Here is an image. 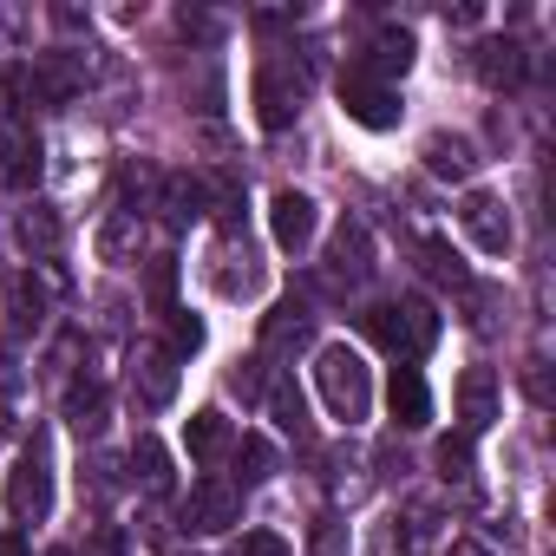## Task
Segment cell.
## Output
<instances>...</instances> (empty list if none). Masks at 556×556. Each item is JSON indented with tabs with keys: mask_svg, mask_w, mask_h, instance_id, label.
<instances>
[{
	"mask_svg": "<svg viewBox=\"0 0 556 556\" xmlns=\"http://www.w3.org/2000/svg\"><path fill=\"white\" fill-rule=\"evenodd\" d=\"M34 177H40V138H34L27 118H8V125H0V184L27 190Z\"/></svg>",
	"mask_w": 556,
	"mask_h": 556,
	"instance_id": "cell-12",
	"label": "cell"
},
{
	"mask_svg": "<svg viewBox=\"0 0 556 556\" xmlns=\"http://www.w3.org/2000/svg\"><path fill=\"white\" fill-rule=\"evenodd\" d=\"M302 92H308V86H302L289 66H275V60H268V66L255 73V118H262L268 131L295 125V112H302Z\"/></svg>",
	"mask_w": 556,
	"mask_h": 556,
	"instance_id": "cell-10",
	"label": "cell"
},
{
	"mask_svg": "<svg viewBox=\"0 0 556 556\" xmlns=\"http://www.w3.org/2000/svg\"><path fill=\"white\" fill-rule=\"evenodd\" d=\"M268 471H275V445H268L262 432H242V439H236V478H229V484L242 491V484H262Z\"/></svg>",
	"mask_w": 556,
	"mask_h": 556,
	"instance_id": "cell-27",
	"label": "cell"
},
{
	"mask_svg": "<svg viewBox=\"0 0 556 556\" xmlns=\"http://www.w3.org/2000/svg\"><path fill=\"white\" fill-rule=\"evenodd\" d=\"M315 556H348V536H341V523H321V530H315Z\"/></svg>",
	"mask_w": 556,
	"mask_h": 556,
	"instance_id": "cell-35",
	"label": "cell"
},
{
	"mask_svg": "<svg viewBox=\"0 0 556 556\" xmlns=\"http://www.w3.org/2000/svg\"><path fill=\"white\" fill-rule=\"evenodd\" d=\"M419 157H426V170H432V177H452V184H465V177L478 170V151H471V138H452V131H432Z\"/></svg>",
	"mask_w": 556,
	"mask_h": 556,
	"instance_id": "cell-21",
	"label": "cell"
},
{
	"mask_svg": "<svg viewBox=\"0 0 556 556\" xmlns=\"http://www.w3.org/2000/svg\"><path fill=\"white\" fill-rule=\"evenodd\" d=\"M47 556H79V549H66V543H60V549H47Z\"/></svg>",
	"mask_w": 556,
	"mask_h": 556,
	"instance_id": "cell-39",
	"label": "cell"
},
{
	"mask_svg": "<svg viewBox=\"0 0 556 556\" xmlns=\"http://www.w3.org/2000/svg\"><path fill=\"white\" fill-rule=\"evenodd\" d=\"M0 556H27V543L21 536H0Z\"/></svg>",
	"mask_w": 556,
	"mask_h": 556,
	"instance_id": "cell-38",
	"label": "cell"
},
{
	"mask_svg": "<svg viewBox=\"0 0 556 556\" xmlns=\"http://www.w3.org/2000/svg\"><path fill=\"white\" fill-rule=\"evenodd\" d=\"M445 556H491V549H484V543H471V536H458V543H452Z\"/></svg>",
	"mask_w": 556,
	"mask_h": 556,
	"instance_id": "cell-37",
	"label": "cell"
},
{
	"mask_svg": "<svg viewBox=\"0 0 556 556\" xmlns=\"http://www.w3.org/2000/svg\"><path fill=\"white\" fill-rule=\"evenodd\" d=\"M203 348V321L190 315V308H170V354L184 361V354H197Z\"/></svg>",
	"mask_w": 556,
	"mask_h": 556,
	"instance_id": "cell-30",
	"label": "cell"
},
{
	"mask_svg": "<svg viewBox=\"0 0 556 556\" xmlns=\"http://www.w3.org/2000/svg\"><path fill=\"white\" fill-rule=\"evenodd\" d=\"M432 458H439V478H445V484H465V478H471V439H465V432H445Z\"/></svg>",
	"mask_w": 556,
	"mask_h": 556,
	"instance_id": "cell-29",
	"label": "cell"
},
{
	"mask_svg": "<svg viewBox=\"0 0 556 556\" xmlns=\"http://www.w3.org/2000/svg\"><path fill=\"white\" fill-rule=\"evenodd\" d=\"M99 255L105 262H138L144 255V216H131V210L112 203V216L99 223Z\"/></svg>",
	"mask_w": 556,
	"mask_h": 556,
	"instance_id": "cell-22",
	"label": "cell"
},
{
	"mask_svg": "<svg viewBox=\"0 0 556 556\" xmlns=\"http://www.w3.org/2000/svg\"><path fill=\"white\" fill-rule=\"evenodd\" d=\"M387 406H393L400 432H419V426H432V393H426V374H419V367H393Z\"/></svg>",
	"mask_w": 556,
	"mask_h": 556,
	"instance_id": "cell-16",
	"label": "cell"
},
{
	"mask_svg": "<svg viewBox=\"0 0 556 556\" xmlns=\"http://www.w3.org/2000/svg\"><path fill=\"white\" fill-rule=\"evenodd\" d=\"M268 229H275V249L302 255V249L315 242V229H321L315 197H308V190H275V203H268Z\"/></svg>",
	"mask_w": 556,
	"mask_h": 556,
	"instance_id": "cell-9",
	"label": "cell"
},
{
	"mask_svg": "<svg viewBox=\"0 0 556 556\" xmlns=\"http://www.w3.org/2000/svg\"><path fill=\"white\" fill-rule=\"evenodd\" d=\"M86 556H125V536H118L112 523H99V530L86 536Z\"/></svg>",
	"mask_w": 556,
	"mask_h": 556,
	"instance_id": "cell-34",
	"label": "cell"
},
{
	"mask_svg": "<svg viewBox=\"0 0 556 556\" xmlns=\"http://www.w3.org/2000/svg\"><path fill=\"white\" fill-rule=\"evenodd\" d=\"M66 426H73L79 439H99V432H105V387H99V380H73V387H66Z\"/></svg>",
	"mask_w": 556,
	"mask_h": 556,
	"instance_id": "cell-24",
	"label": "cell"
},
{
	"mask_svg": "<svg viewBox=\"0 0 556 556\" xmlns=\"http://www.w3.org/2000/svg\"><path fill=\"white\" fill-rule=\"evenodd\" d=\"M413 34L406 27H387V34H374V47H367V60L354 66V73H367V79H380V86H393V79H406L413 73Z\"/></svg>",
	"mask_w": 556,
	"mask_h": 556,
	"instance_id": "cell-15",
	"label": "cell"
},
{
	"mask_svg": "<svg viewBox=\"0 0 556 556\" xmlns=\"http://www.w3.org/2000/svg\"><path fill=\"white\" fill-rule=\"evenodd\" d=\"M14 242H21L27 255H40V262H47V255L66 242V223H60V210H53V203H27V210L14 216Z\"/></svg>",
	"mask_w": 556,
	"mask_h": 556,
	"instance_id": "cell-19",
	"label": "cell"
},
{
	"mask_svg": "<svg viewBox=\"0 0 556 556\" xmlns=\"http://www.w3.org/2000/svg\"><path fill=\"white\" fill-rule=\"evenodd\" d=\"M8 308L21 328H47V308H53V275L34 262L27 275H14V289H8Z\"/></svg>",
	"mask_w": 556,
	"mask_h": 556,
	"instance_id": "cell-17",
	"label": "cell"
},
{
	"mask_svg": "<svg viewBox=\"0 0 556 556\" xmlns=\"http://www.w3.org/2000/svg\"><path fill=\"white\" fill-rule=\"evenodd\" d=\"M315 341V308L302 295H282L262 321V354H302Z\"/></svg>",
	"mask_w": 556,
	"mask_h": 556,
	"instance_id": "cell-11",
	"label": "cell"
},
{
	"mask_svg": "<svg viewBox=\"0 0 556 556\" xmlns=\"http://www.w3.org/2000/svg\"><path fill=\"white\" fill-rule=\"evenodd\" d=\"M157 210H164V223H190V216L210 210V184L190 177V170H164V184H157Z\"/></svg>",
	"mask_w": 556,
	"mask_h": 556,
	"instance_id": "cell-18",
	"label": "cell"
},
{
	"mask_svg": "<svg viewBox=\"0 0 556 556\" xmlns=\"http://www.w3.org/2000/svg\"><path fill=\"white\" fill-rule=\"evenodd\" d=\"M14 393H21V367H14V354H8V348H0V406H8Z\"/></svg>",
	"mask_w": 556,
	"mask_h": 556,
	"instance_id": "cell-36",
	"label": "cell"
},
{
	"mask_svg": "<svg viewBox=\"0 0 556 556\" xmlns=\"http://www.w3.org/2000/svg\"><path fill=\"white\" fill-rule=\"evenodd\" d=\"M419 255H426V268H432V282H452V289H471V268L458 262V249H452V242H439V236H432V242H426Z\"/></svg>",
	"mask_w": 556,
	"mask_h": 556,
	"instance_id": "cell-28",
	"label": "cell"
},
{
	"mask_svg": "<svg viewBox=\"0 0 556 556\" xmlns=\"http://www.w3.org/2000/svg\"><path fill=\"white\" fill-rule=\"evenodd\" d=\"M458 229L471 236L478 255H504V249H510V210H504V197H497V190H465Z\"/></svg>",
	"mask_w": 556,
	"mask_h": 556,
	"instance_id": "cell-7",
	"label": "cell"
},
{
	"mask_svg": "<svg viewBox=\"0 0 556 556\" xmlns=\"http://www.w3.org/2000/svg\"><path fill=\"white\" fill-rule=\"evenodd\" d=\"M315 387H321V400H328V413H334L341 426H361L367 406H374V374H367V361H361L354 348H341V341L315 354Z\"/></svg>",
	"mask_w": 556,
	"mask_h": 556,
	"instance_id": "cell-1",
	"label": "cell"
},
{
	"mask_svg": "<svg viewBox=\"0 0 556 556\" xmlns=\"http://www.w3.org/2000/svg\"><path fill=\"white\" fill-rule=\"evenodd\" d=\"M131 387L144 406H170L177 400V354L170 348H138L131 354Z\"/></svg>",
	"mask_w": 556,
	"mask_h": 556,
	"instance_id": "cell-14",
	"label": "cell"
},
{
	"mask_svg": "<svg viewBox=\"0 0 556 556\" xmlns=\"http://www.w3.org/2000/svg\"><path fill=\"white\" fill-rule=\"evenodd\" d=\"M184 445H190V458H197V465H216V458L236 445V432H229V419H223L216 406H203V413H190V419H184Z\"/></svg>",
	"mask_w": 556,
	"mask_h": 556,
	"instance_id": "cell-20",
	"label": "cell"
},
{
	"mask_svg": "<svg viewBox=\"0 0 556 556\" xmlns=\"http://www.w3.org/2000/svg\"><path fill=\"white\" fill-rule=\"evenodd\" d=\"M341 112L354 125H367V131H393L400 125V92L380 86V79H367V73H348L341 79Z\"/></svg>",
	"mask_w": 556,
	"mask_h": 556,
	"instance_id": "cell-8",
	"label": "cell"
},
{
	"mask_svg": "<svg viewBox=\"0 0 556 556\" xmlns=\"http://www.w3.org/2000/svg\"><path fill=\"white\" fill-rule=\"evenodd\" d=\"M328 289H361L367 275H374V229L361 216H341L334 242H328Z\"/></svg>",
	"mask_w": 556,
	"mask_h": 556,
	"instance_id": "cell-5",
	"label": "cell"
},
{
	"mask_svg": "<svg viewBox=\"0 0 556 556\" xmlns=\"http://www.w3.org/2000/svg\"><path fill=\"white\" fill-rule=\"evenodd\" d=\"M47 510H53V452H47V439L34 432L27 452H21L14 471H8V517H14V523H40Z\"/></svg>",
	"mask_w": 556,
	"mask_h": 556,
	"instance_id": "cell-3",
	"label": "cell"
},
{
	"mask_svg": "<svg viewBox=\"0 0 556 556\" xmlns=\"http://www.w3.org/2000/svg\"><path fill=\"white\" fill-rule=\"evenodd\" d=\"M229 387H236L242 400H262V393H268V380H262V361H236V374H229Z\"/></svg>",
	"mask_w": 556,
	"mask_h": 556,
	"instance_id": "cell-32",
	"label": "cell"
},
{
	"mask_svg": "<svg viewBox=\"0 0 556 556\" xmlns=\"http://www.w3.org/2000/svg\"><path fill=\"white\" fill-rule=\"evenodd\" d=\"M491 419H497V374L491 367H465L458 374V432L478 439V432H491Z\"/></svg>",
	"mask_w": 556,
	"mask_h": 556,
	"instance_id": "cell-13",
	"label": "cell"
},
{
	"mask_svg": "<svg viewBox=\"0 0 556 556\" xmlns=\"http://www.w3.org/2000/svg\"><path fill=\"white\" fill-rule=\"evenodd\" d=\"M361 334L380 341L387 354H400V367H413L439 341V315H432V302H387V308L361 315Z\"/></svg>",
	"mask_w": 556,
	"mask_h": 556,
	"instance_id": "cell-2",
	"label": "cell"
},
{
	"mask_svg": "<svg viewBox=\"0 0 556 556\" xmlns=\"http://www.w3.org/2000/svg\"><path fill=\"white\" fill-rule=\"evenodd\" d=\"M478 79L484 86H517L523 79V47L517 40H484L478 47Z\"/></svg>",
	"mask_w": 556,
	"mask_h": 556,
	"instance_id": "cell-26",
	"label": "cell"
},
{
	"mask_svg": "<svg viewBox=\"0 0 556 556\" xmlns=\"http://www.w3.org/2000/svg\"><path fill=\"white\" fill-rule=\"evenodd\" d=\"M131 471H138V484H144L151 497H170V491H177V465H170L164 439H151V432L131 445Z\"/></svg>",
	"mask_w": 556,
	"mask_h": 556,
	"instance_id": "cell-23",
	"label": "cell"
},
{
	"mask_svg": "<svg viewBox=\"0 0 556 556\" xmlns=\"http://www.w3.org/2000/svg\"><path fill=\"white\" fill-rule=\"evenodd\" d=\"M255 282H262V268H255L249 236L242 229H223V242L210 249V289L223 302H242V295H255Z\"/></svg>",
	"mask_w": 556,
	"mask_h": 556,
	"instance_id": "cell-6",
	"label": "cell"
},
{
	"mask_svg": "<svg viewBox=\"0 0 556 556\" xmlns=\"http://www.w3.org/2000/svg\"><path fill=\"white\" fill-rule=\"evenodd\" d=\"M236 556H289V543L275 536V530H249V536L236 543Z\"/></svg>",
	"mask_w": 556,
	"mask_h": 556,
	"instance_id": "cell-33",
	"label": "cell"
},
{
	"mask_svg": "<svg viewBox=\"0 0 556 556\" xmlns=\"http://www.w3.org/2000/svg\"><path fill=\"white\" fill-rule=\"evenodd\" d=\"M268 413H275V426H282L289 439H308V400H302V387L295 380H268Z\"/></svg>",
	"mask_w": 556,
	"mask_h": 556,
	"instance_id": "cell-25",
	"label": "cell"
},
{
	"mask_svg": "<svg viewBox=\"0 0 556 556\" xmlns=\"http://www.w3.org/2000/svg\"><path fill=\"white\" fill-rule=\"evenodd\" d=\"M236 523H242V491H236L229 478H197L190 497H184V530L223 536V530H236Z\"/></svg>",
	"mask_w": 556,
	"mask_h": 556,
	"instance_id": "cell-4",
	"label": "cell"
},
{
	"mask_svg": "<svg viewBox=\"0 0 556 556\" xmlns=\"http://www.w3.org/2000/svg\"><path fill=\"white\" fill-rule=\"evenodd\" d=\"M170 295H177V262L157 255L151 262V302H157V315H170Z\"/></svg>",
	"mask_w": 556,
	"mask_h": 556,
	"instance_id": "cell-31",
	"label": "cell"
}]
</instances>
